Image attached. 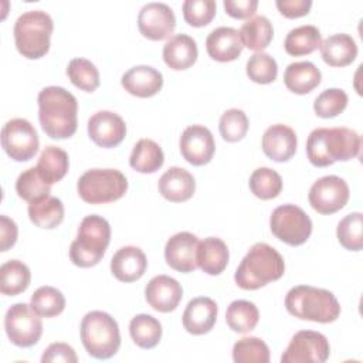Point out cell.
<instances>
[{"instance_id":"cell-1","label":"cell","mask_w":363,"mask_h":363,"mask_svg":"<svg viewBox=\"0 0 363 363\" xmlns=\"http://www.w3.org/2000/svg\"><path fill=\"white\" fill-rule=\"evenodd\" d=\"M38 121L51 139H68L77 132V98L62 86L51 85L40 91Z\"/></svg>"},{"instance_id":"cell-23","label":"cell","mask_w":363,"mask_h":363,"mask_svg":"<svg viewBox=\"0 0 363 363\" xmlns=\"http://www.w3.org/2000/svg\"><path fill=\"white\" fill-rule=\"evenodd\" d=\"M242 48L240 33L233 27H217L206 38L207 54L220 62L237 60Z\"/></svg>"},{"instance_id":"cell-31","label":"cell","mask_w":363,"mask_h":363,"mask_svg":"<svg viewBox=\"0 0 363 363\" xmlns=\"http://www.w3.org/2000/svg\"><path fill=\"white\" fill-rule=\"evenodd\" d=\"M163 150L152 139L138 140L129 157L130 167L139 173H155L163 166Z\"/></svg>"},{"instance_id":"cell-6","label":"cell","mask_w":363,"mask_h":363,"mask_svg":"<svg viewBox=\"0 0 363 363\" xmlns=\"http://www.w3.org/2000/svg\"><path fill=\"white\" fill-rule=\"evenodd\" d=\"M52 30V18L43 10H28L20 14L13 30L17 51L28 60L44 57L50 50Z\"/></svg>"},{"instance_id":"cell-42","label":"cell","mask_w":363,"mask_h":363,"mask_svg":"<svg viewBox=\"0 0 363 363\" xmlns=\"http://www.w3.org/2000/svg\"><path fill=\"white\" fill-rule=\"evenodd\" d=\"M16 191L20 199L31 203L50 196L51 186L40 177L35 167H30L17 177Z\"/></svg>"},{"instance_id":"cell-9","label":"cell","mask_w":363,"mask_h":363,"mask_svg":"<svg viewBox=\"0 0 363 363\" xmlns=\"http://www.w3.org/2000/svg\"><path fill=\"white\" fill-rule=\"evenodd\" d=\"M269 228L278 240L296 247L306 242L311 237L312 221L301 207L295 204H284L272 211L269 217Z\"/></svg>"},{"instance_id":"cell-5","label":"cell","mask_w":363,"mask_h":363,"mask_svg":"<svg viewBox=\"0 0 363 363\" xmlns=\"http://www.w3.org/2000/svg\"><path fill=\"white\" fill-rule=\"evenodd\" d=\"M111 241L109 223L96 214H89L82 218L77 238L71 242L69 258L74 265L89 268L96 265Z\"/></svg>"},{"instance_id":"cell-12","label":"cell","mask_w":363,"mask_h":363,"mask_svg":"<svg viewBox=\"0 0 363 363\" xmlns=\"http://www.w3.org/2000/svg\"><path fill=\"white\" fill-rule=\"evenodd\" d=\"M330 354L325 335L315 330L296 332L281 356L282 363H323Z\"/></svg>"},{"instance_id":"cell-35","label":"cell","mask_w":363,"mask_h":363,"mask_svg":"<svg viewBox=\"0 0 363 363\" xmlns=\"http://www.w3.org/2000/svg\"><path fill=\"white\" fill-rule=\"evenodd\" d=\"M129 333L135 345L142 349H152L162 339V325L152 315L139 313L132 318Z\"/></svg>"},{"instance_id":"cell-27","label":"cell","mask_w":363,"mask_h":363,"mask_svg":"<svg viewBox=\"0 0 363 363\" xmlns=\"http://www.w3.org/2000/svg\"><path fill=\"white\" fill-rule=\"evenodd\" d=\"M322 79L319 68L311 61L292 62L285 68L284 84L285 86L298 95H305L313 91Z\"/></svg>"},{"instance_id":"cell-2","label":"cell","mask_w":363,"mask_h":363,"mask_svg":"<svg viewBox=\"0 0 363 363\" xmlns=\"http://www.w3.org/2000/svg\"><path fill=\"white\" fill-rule=\"evenodd\" d=\"M362 138L349 128H316L306 139V156L316 167L347 162L359 156Z\"/></svg>"},{"instance_id":"cell-39","label":"cell","mask_w":363,"mask_h":363,"mask_svg":"<svg viewBox=\"0 0 363 363\" xmlns=\"http://www.w3.org/2000/svg\"><path fill=\"white\" fill-rule=\"evenodd\" d=\"M31 308L43 318H52L60 315L65 308V298L62 292L54 286H40L30 299Z\"/></svg>"},{"instance_id":"cell-19","label":"cell","mask_w":363,"mask_h":363,"mask_svg":"<svg viewBox=\"0 0 363 363\" xmlns=\"http://www.w3.org/2000/svg\"><path fill=\"white\" fill-rule=\"evenodd\" d=\"M261 146L264 153L271 160L286 162L296 152V146H298L296 133L288 125L275 123L264 132Z\"/></svg>"},{"instance_id":"cell-29","label":"cell","mask_w":363,"mask_h":363,"mask_svg":"<svg viewBox=\"0 0 363 363\" xmlns=\"http://www.w3.org/2000/svg\"><path fill=\"white\" fill-rule=\"evenodd\" d=\"M68 167V153L52 145L44 147L35 166L40 177L50 186L60 182L67 174Z\"/></svg>"},{"instance_id":"cell-25","label":"cell","mask_w":363,"mask_h":363,"mask_svg":"<svg viewBox=\"0 0 363 363\" xmlns=\"http://www.w3.org/2000/svg\"><path fill=\"white\" fill-rule=\"evenodd\" d=\"M199 51L193 37L187 34H176L170 37L163 47V61L174 71L190 68L197 60Z\"/></svg>"},{"instance_id":"cell-41","label":"cell","mask_w":363,"mask_h":363,"mask_svg":"<svg viewBox=\"0 0 363 363\" xmlns=\"http://www.w3.org/2000/svg\"><path fill=\"white\" fill-rule=\"evenodd\" d=\"M233 359L235 363H268L269 349L262 339L247 336L234 343Z\"/></svg>"},{"instance_id":"cell-40","label":"cell","mask_w":363,"mask_h":363,"mask_svg":"<svg viewBox=\"0 0 363 363\" xmlns=\"http://www.w3.org/2000/svg\"><path fill=\"white\" fill-rule=\"evenodd\" d=\"M336 235L342 247L349 251H360L363 248V216L362 213H350L345 216L336 228Z\"/></svg>"},{"instance_id":"cell-28","label":"cell","mask_w":363,"mask_h":363,"mask_svg":"<svg viewBox=\"0 0 363 363\" xmlns=\"http://www.w3.org/2000/svg\"><path fill=\"white\" fill-rule=\"evenodd\" d=\"M227 244L217 237H207L199 244L197 265L208 275H220L228 264Z\"/></svg>"},{"instance_id":"cell-7","label":"cell","mask_w":363,"mask_h":363,"mask_svg":"<svg viewBox=\"0 0 363 363\" xmlns=\"http://www.w3.org/2000/svg\"><path fill=\"white\" fill-rule=\"evenodd\" d=\"M79 333L85 350L95 359H109L119 350V326L116 320L106 312H88L81 320Z\"/></svg>"},{"instance_id":"cell-50","label":"cell","mask_w":363,"mask_h":363,"mask_svg":"<svg viewBox=\"0 0 363 363\" xmlns=\"http://www.w3.org/2000/svg\"><path fill=\"white\" fill-rule=\"evenodd\" d=\"M0 234H1V251H7L17 241V224L7 216H0Z\"/></svg>"},{"instance_id":"cell-37","label":"cell","mask_w":363,"mask_h":363,"mask_svg":"<svg viewBox=\"0 0 363 363\" xmlns=\"http://www.w3.org/2000/svg\"><path fill=\"white\" fill-rule=\"evenodd\" d=\"M250 190L261 200H271L279 196L282 190V179L278 172L269 167H258L250 176Z\"/></svg>"},{"instance_id":"cell-26","label":"cell","mask_w":363,"mask_h":363,"mask_svg":"<svg viewBox=\"0 0 363 363\" xmlns=\"http://www.w3.org/2000/svg\"><path fill=\"white\" fill-rule=\"evenodd\" d=\"M322 60L330 67H346L357 57L356 41L345 33H337L325 38L320 45Z\"/></svg>"},{"instance_id":"cell-18","label":"cell","mask_w":363,"mask_h":363,"mask_svg":"<svg viewBox=\"0 0 363 363\" xmlns=\"http://www.w3.org/2000/svg\"><path fill=\"white\" fill-rule=\"evenodd\" d=\"M145 298L155 311L167 313L179 306L183 298V288L169 275H156L147 282Z\"/></svg>"},{"instance_id":"cell-11","label":"cell","mask_w":363,"mask_h":363,"mask_svg":"<svg viewBox=\"0 0 363 363\" xmlns=\"http://www.w3.org/2000/svg\"><path fill=\"white\" fill-rule=\"evenodd\" d=\"M38 135L35 128L23 118L7 121L1 129V146L16 162H27L38 152Z\"/></svg>"},{"instance_id":"cell-49","label":"cell","mask_w":363,"mask_h":363,"mask_svg":"<svg viewBox=\"0 0 363 363\" xmlns=\"http://www.w3.org/2000/svg\"><path fill=\"white\" fill-rule=\"evenodd\" d=\"M223 6L228 16L234 18H248L255 13L258 7V1L257 0H224Z\"/></svg>"},{"instance_id":"cell-33","label":"cell","mask_w":363,"mask_h":363,"mask_svg":"<svg viewBox=\"0 0 363 363\" xmlns=\"http://www.w3.org/2000/svg\"><path fill=\"white\" fill-rule=\"evenodd\" d=\"M31 281L30 268L18 261L10 259L0 267V291L3 295L14 296L24 292Z\"/></svg>"},{"instance_id":"cell-22","label":"cell","mask_w":363,"mask_h":363,"mask_svg":"<svg viewBox=\"0 0 363 363\" xmlns=\"http://www.w3.org/2000/svg\"><path fill=\"white\" fill-rule=\"evenodd\" d=\"M121 84L130 95L149 98L162 89L163 75L150 65H136L122 75Z\"/></svg>"},{"instance_id":"cell-47","label":"cell","mask_w":363,"mask_h":363,"mask_svg":"<svg viewBox=\"0 0 363 363\" xmlns=\"http://www.w3.org/2000/svg\"><path fill=\"white\" fill-rule=\"evenodd\" d=\"M41 362L43 363H58V362H64V363H77L78 357L75 350L72 349V346H69L68 343L64 342H55L51 343L43 353L41 356Z\"/></svg>"},{"instance_id":"cell-43","label":"cell","mask_w":363,"mask_h":363,"mask_svg":"<svg viewBox=\"0 0 363 363\" xmlns=\"http://www.w3.org/2000/svg\"><path fill=\"white\" fill-rule=\"evenodd\" d=\"M347 106V94L340 88H328L320 92L315 102L313 111L318 116L329 119L342 113Z\"/></svg>"},{"instance_id":"cell-24","label":"cell","mask_w":363,"mask_h":363,"mask_svg":"<svg viewBox=\"0 0 363 363\" xmlns=\"http://www.w3.org/2000/svg\"><path fill=\"white\" fill-rule=\"evenodd\" d=\"M157 189L166 200L172 203H182L194 194L196 182L189 170L173 166L162 174Z\"/></svg>"},{"instance_id":"cell-3","label":"cell","mask_w":363,"mask_h":363,"mask_svg":"<svg viewBox=\"0 0 363 363\" xmlns=\"http://www.w3.org/2000/svg\"><path fill=\"white\" fill-rule=\"evenodd\" d=\"M285 272L282 255L265 242L254 244L241 259L234 281L245 291H254L279 279Z\"/></svg>"},{"instance_id":"cell-32","label":"cell","mask_w":363,"mask_h":363,"mask_svg":"<svg viewBox=\"0 0 363 363\" xmlns=\"http://www.w3.org/2000/svg\"><path fill=\"white\" fill-rule=\"evenodd\" d=\"M240 38L242 45L261 52L265 50L274 37V28L271 21L265 16H255L247 20L240 28Z\"/></svg>"},{"instance_id":"cell-44","label":"cell","mask_w":363,"mask_h":363,"mask_svg":"<svg viewBox=\"0 0 363 363\" xmlns=\"http://www.w3.org/2000/svg\"><path fill=\"white\" fill-rule=\"evenodd\" d=\"M247 75L252 82L271 84L278 75L277 61L267 52H255L247 61Z\"/></svg>"},{"instance_id":"cell-30","label":"cell","mask_w":363,"mask_h":363,"mask_svg":"<svg viewBox=\"0 0 363 363\" xmlns=\"http://www.w3.org/2000/svg\"><path fill=\"white\" fill-rule=\"evenodd\" d=\"M28 217L40 228L52 230L64 220V204L60 199L47 196L28 204Z\"/></svg>"},{"instance_id":"cell-4","label":"cell","mask_w":363,"mask_h":363,"mask_svg":"<svg viewBox=\"0 0 363 363\" xmlns=\"http://www.w3.org/2000/svg\"><path fill=\"white\" fill-rule=\"evenodd\" d=\"M286 311L302 320L319 323L335 322L340 315V305L336 296L323 288L296 285L285 296Z\"/></svg>"},{"instance_id":"cell-10","label":"cell","mask_w":363,"mask_h":363,"mask_svg":"<svg viewBox=\"0 0 363 363\" xmlns=\"http://www.w3.org/2000/svg\"><path fill=\"white\" fill-rule=\"evenodd\" d=\"M4 329L10 342L18 347L34 346L43 335V322L31 305H11L4 316Z\"/></svg>"},{"instance_id":"cell-21","label":"cell","mask_w":363,"mask_h":363,"mask_svg":"<svg viewBox=\"0 0 363 363\" xmlns=\"http://www.w3.org/2000/svg\"><path fill=\"white\" fill-rule=\"evenodd\" d=\"M147 268L145 252L135 245L119 248L111 259L112 275L121 282H133L142 278Z\"/></svg>"},{"instance_id":"cell-36","label":"cell","mask_w":363,"mask_h":363,"mask_svg":"<svg viewBox=\"0 0 363 363\" xmlns=\"http://www.w3.org/2000/svg\"><path fill=\"white\" fill-rule=\"evenodd\" d=\"M259 320L258 308L245 299H237L230 303L225 312V322L231 330L238 333L251 332Z\"/></svg>"},{"instance_id":"cell-46","label":"cell","mask_w":363,"mask_h":363,"mask_svg":"<svg viewBox=\"0 0 363 363\" xmlns=\"http://www.w3.org/2000/svg\"><path fill=\"white\" fill-rule=\"evenodd\" d=\"M182 10L187 24L193 27H204L214 18L217 4L214 0H186Z\"/></svg>"},{"instance_id":"cell-15","label":"cell","mask_w":363,"mask_h":363,"mask_svg":"<svg viewBox=\"0 0 363 363\" xmlns=\"http://www.w3.org/2000/svg\"><path fill=\"white\" fill-rule=\"evenodd\" d=\"M180 153L193 166L207 164L214 155L216 143L213 133L203 125L187 126L179 140Z\"/></svg>"},{"instance_id":"cell-48","label":"cell","mask_w":363,"mask_h":363,"mask_svg":"<svg viewBox=\"0 0 363 363\" xmlns=\"http://www.w3.org/2000/svg\"><path fill=\"white\" fill-rule=\"evenodd\" d=\"M277 9L286 18H296L306 16L312 7L311 0H277Z\"/></svg>"},{"instance_id":"cell-45","label":"cell","mask_w":363,"mask_h":363,"mask_svg":"<svg viewBox=\"0 0 363 363\" xmlns=\"http://www.w3.org/2000/svg\"><path fill=\"white\" fill-rule=\"evenodd\" d=\"M248 125L250 123L245 112L237 108H231L221 115L218 129L224 140L238 142L247 135Z\"/></svg>"},{"instance_id":"cell-20","label":"cell","mask_w":363,"mask_h":363,"mask_svg":"<svg viewBox=\"0 0 363 363\" xmlns=\"http://www.w3.org/2000/svg\"><path fill=\"white\" fill-rule=\"evenodd\" d=\"M217 311V303L211 298H193L183 312V328L191 335L208 333L216 325Z\"/></svg>"},{"instance_id":"cell-16","label":"cell","mask_w":363,"mask_h":363,"mask_svg":"<svg viewBox=\"0 0 363 363\" xmlns=\"http://www.w3.org/2000/svg\"><path fill=\"white\" fill-rule=\"evenodd\" d=\"M199 238L189 233L180 231L172 235L164 245V259L167 265L179 272H191L197 265Z\"/></svg>"},{"instance_id":"cell-34","label":"cell","mask_w":363,"mask_h":363,"mask_svg":"<svg viewBox=\"0 0 363 363\" xmlns=\"http://www.w3.org/2000/svg\"><path fill=\"white\" fill-rule=\"evenodd\" d=\"M322 43L320 31L318 27L305 24L292 28L284 41L285 51L292 57H301L313 52Z\"/></svg>"},{"instance_id":"cell-17","label":"cell","mask_w":363,"mask_h":363,"mask_svg":"<svg viewBox=\"0 0 363 363\" xmlns=\"http://www.w3.org/2000/svg\"><path fill=\"white\" fill-rule=\"evenodd\" d=\"M88 135L101 147H115L125 139L126 125L118 113L98 111L88 119Z\"/></svg>"},{"instance_id":"cell-8","label":"cell","mask_w":363,"mask_h":363,"mask_svg":"<svg viewBox=\"0 0 363 363\" xmlns=\"http://www.w3.org/2000/svg\"><path fill=\"white\" fill-rule=\"evenodd\" d=\"M77 190L85 203L104 204L119 200L128 190V180L116 169H91L78 179Z\"/></svg>"},{"instance_id":"cell-13","label":"cell","mask_w":363,"mask_h":363,"mask_svg":"<svg viewBox=\"0 0 363 363\" xmlns=\"http://www.w3.org/2000/svg\"><path fill=\"white\" fill-rule=\"evenodd\" d=\"M347 183L335 174L318 179L309 189L308 200L311 207L320 214H333L342 210L349 200Z\"/></svg>"},{"instance_id":"cell-14","label":"cell","mask_w":363,"mask_h":363,"mask_svg":"<svg viewBox=\"0 0 363 363\" xmlns=\"http://www.w3.org/2000/svg\"><path fill=\"white\" fill-rule=\"evenodd\" d=\"M138 27L143 37L160 41L174 31L176 17L166 3L152 1L145 4L138 16Z\"/></svg>"},{"instance_id":"cell-38","label":"cell","mask_w":363,"mask_h":363,"mask_svg":"<svg viewBox=\"0 0 363 363\" xmlns=\"http://www.w3.org/2000/svg\"><path fill=\"white\" fill-rule=\"evenodd\" d=\"M67 75L72 85L85 92H94L99 86V71L86 58H72L67 67Z\"/></svg>"}]
</instances>
